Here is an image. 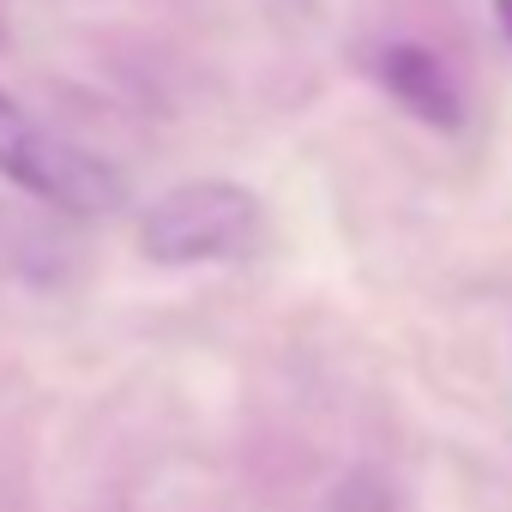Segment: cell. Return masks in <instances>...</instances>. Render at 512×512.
<instances>
[{"label": "cell", "mask_w": 512, "mask_h": 512, "mask_svg": "<svg viewBox=\"0 0 512 512\" xmlns=\"http://www.w3.org/2000/svg\"><path fill=\"white\" fill-rule=\"evenodd\" d=\"M494 13H500V31L512 37V0H494Z\"/></svg>", "instance_id": "4"}, {"label": "cell", "mask_w": 512, "mask_h": 512, "mask_svg": "<svg viewBox=\"0 0 512 512\" xmlns=\"http://www.w3.org/2000/svg\"><path fill=\"white\" fill-rule=\"evenodd\" d=\"M380 85H386L416 121L440 127V133L464 127V97H458V85L446 79V67H440L428 49H416V43H392V49L380 55Z\"/></svg>", "instance_id": "3"}, {"label": "cell", "mask_w": 512, "mask_h": 512, "mask_svg": "<svg viewBox=\"0 0 512 512\" xmlns=\"http://www.w3.org/2000/svg\"><path fill=\"white\" fill-rule=\"evenodd\" d=\"M0 175L67 217H115L127 205V175L109 157L61 139L7 91H0Z\"/></svg>", "instance_id": "1"}, {"label": "cell", "mask_w": 512, "mask_h": 512, "mask_svg": "<svg viewBox=\"0 0 512 512\" xmlns=\"http://www.w3.org/2000/svg\"><path fill=\"white\" fill-rule=\"evenodd\" d=\"M253 235H260V199L235 181H181L139 223V247L157 266L235 260L253 247Z\"/></svg>", "instance_id": "2"}]
</instances>
